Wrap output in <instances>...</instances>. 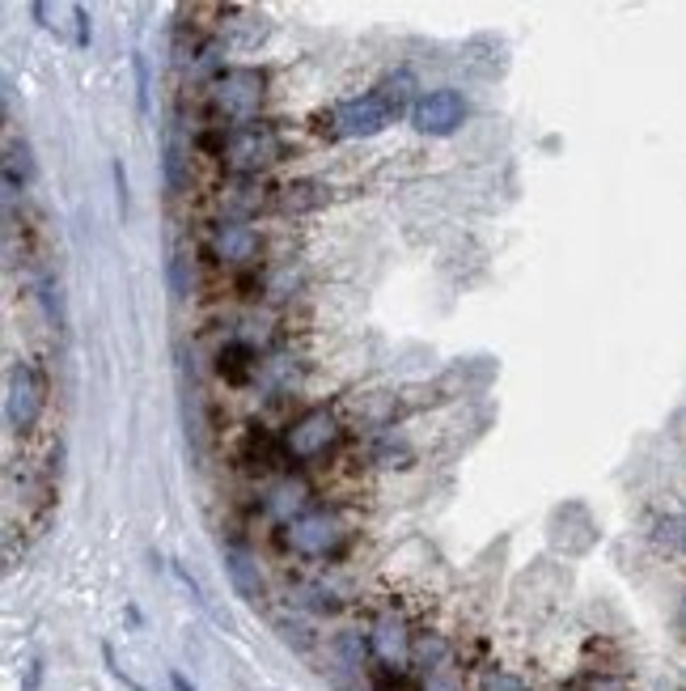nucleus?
<instances>
[{"label": "nucleus", "mask_w": 686, "mask_h": 691, "mask_svg": "<svg viewBox=\"0 0 686 691\" xmlns=\"http://www.w3.org/2000/svg\"><path fill=\"white\" fill-rule=\"evenodd\" d=\"M259 250V234L242 222H225L213 229V255L220 263H250Z\"/></svg>", "instance_id": "nucleus-9"}, {"label": "nucleus", "mask_w": 686, "mask_h": 691, "mask_svg": "<svg viewBox=\"0 0 686 691\" xmlns=\"http://www.w3.org/2000/svg\"><path fill=\"white\" fill-rule=\"evenodd\" d=\"M102 658H107V670H110V674H115V679H119V683H123V688H132V691H149V688H140L137 679H132V674H128L123 666L115 662V649H110V645H102Z\"/></svg>", "instance_id": "nucleus-16"}, {"label": "nucleus", "mask_w": 686, "mask_h": 691, "mask_svg": "<svg viewBox=\"0 0 686 691\" xmlns=\"http://www.w3.org/2000/svg\"><path fill=\"white\" fill-rule=\"evenodd\" d=\"M424 691H462V683H458L449 670H433V674L424 679Z\"/></svg>", "instance_id": "nucleus-18"}, {"label": "nucleus", "mask_w": 686, "mask_h": 691, "mask_svg": "<svg viewBox=\"0 0 686 691\" xmlns=\"http://www.w3.org/2000/svg\"><path fill=\"white\" fill-rule=\"evenodd\" d=\"M335 433H339L335 415H330L327 408H309L302 420L288 424V433H284V454H288L293 463H309V458H318V454L335 442Z\"/></svg>", "instance_id": "nucleus-7"}, {"label": "nucleus", "mask_w": 686, "mask_h": 691, "mask_svg": "<svg viewBox=\"0 0 686 691\" xmlns=\"http://www.w3.org/2000/svg\"><path fill=\"white\" fill-rule=\"evenodd\" d=\"M30 13H34V22H39V26H47V4H43V0H39Z\"/></svg>", "instance_id": "nucleus-24"}, {"label": "nucleus", "mask_w": 686, "mask_h": 691, "mask_svg": "<svg viewBox=\"0 0 686 691\" xmlns=\"http://www.w3.org/2000/svg\"><path fill=\"white\" fill-rule=\"evenodd\" d=\"M217 369L220 378H229V382H247L250 374L259 369V353H254V344H247V339H225L217 353Z\"/></svg>", "instance_id": "nucleus-11"}, {"label": "nucleus", "mask_w": 686, "mask_h": 691, "mask_svg": "<svg viewBox=\"0 0 686 691\" xmlns=\"http://www.w3.org/2000/svg\"><path fill=\"white\" fill-rule=\"evenodd\" d=\"M115 192H119V213L128 217V174H123V162H115Z\"/></svg>", "instance_id": "nucleus-21"}, {"label": "nucleus", "mask_w": 686, "mask_h": 691, "mask_svg": "<svg viewBox=\"0 0 686 691\" xmlns=\"http://www.w3.org/2000/svg\"><path fill=\"white\" fill-rule=\"evenodd\" d=\"M73 22H77V47H89V39H94V30H89V9L85 4H73Z\"/></svg>", "instance_id": "nucleus-17"}, {"label": "nucleus", "mask_w": 686, "mask_h": 691, "mask_svg": "<svg viewBox=\"0 0 686 691\" xmlns=\"http://www.w3.org/2000/svg\"><path fill=\"white\" fill-rule=\"evenodd\" d=\"M43 415V382H39V369L30 360H13L9 365V378H4V420L18 438H26L30 429L39 424Z\"/></svg>", "instance_id": "nucleus-4"}, {"label": "nucleus", "mask_w": 686, "mask_h": 691, "mask_svg": "<svg viewBox=\"0 0 686 691\" xmlns=\"http://www.w3.org/2000/svg\"><path fill=\"white\" fill-rule=\"evenodd\" d=\"M204 149H213L220 162L238 174H259L284 158V140L268 123H238V128H217L204 137Z\"/></svg>", "instance_id": "nucleus-2"}, {"label": "nucleus", "mask_w": 686, "mask_h": 691, "mask_svg": "<svg viewBox=\"0 0 686 691\" xmlns=\"http://www.w3.org/2000/svg\"><path fill=\"white\" fill-rule=\"evenodd\" d=\"M479 691H530V688H525L518 674H504V670H488V674H483V688H479Z\"/></svg>", "instance_id": "nucleus-14"}, {"label": "nucleus", "mask_w": 686, "mask_h": 691, "mask_svg": "<svg viewBox=\"0 0 686 691\" xmlns=\"http://www.w3.org/2000/svg\"><path fill=\"white\" fill-rule=\"evenodd\" d=\"M462 119H467V98L458 89L420 94V102L412 107V128L420 137H454Z\"/></svg>", "instance_id": "nucleus-5"}, {"label": "nucleus", "mask_w": 686, "mask_h": 691, "mask_svg": "<svg viewBox=\"0 0 686 691\" xmlns=\"http://www.w3.org/2000/svg\"><path fill=\"white\" fill-rule=\"evenodd\" d=\"M412 77L407 73H399V77H390L382 82L378 89H369V94H360V98H348V102H339L335 111H330V137L335 140H357V137H378L385 132L394 119H403L407 115V98H412Z\"/></svg>", "instance_id": "nucleus-1"}, {"label": "nucleus", "mask_w": 686, "mask_h": 691, "mask_svg": "<svg viewBox=\"0 0 686 691\" xmlns=\"http://www.w3.org/2000/svg\"><path fill=\"white\" fill-rule=\"evenodd\" d=\"M585 691H632L623 679H614V674H598V679H589Z\"/></svg>", "instance_id": "nucleus-20"}, {"label": "nucleus", "mask_w": 686, "mask_h": 691, "mask_svg": "<svg viewBox=\"0 0 686 691\" xmlns=\"http://www.w3.org/2000/svg\"><path fill=\"white\" fill-rule=\"evenodd\" d=\"M445 654H449V645L440 640V636H420L412 649V662L424 670V674H433V670H440V662H445Z\"/></svg>", "instance_id": "nucleus-13"}, {"label": "nucleus", "mask_w": 686, "mask_h": 691, "mask_svg": "<svg viewBox=\"0 0 686 691\" xmlns=\"http://www.w3.org/2000/svg\"><path fill=\"white\" fill-rule=\"evenodd\" d=\"M683 619H686V603H683Z\"/></svg>", "instance_id": "nucleus-25"}, {"label": "nucleus", "mask_w": 686, "mask_h": 691, "mask_svg": "<svg viewBox=\"0 0 686 691\" xmlns=\"http://www.w3.org/2000/svg\"><path fill=\"white\" fill-rule=\"evenodd\" d=\"M364 654H373V649H369V636H360V633L335 636V658L344 662V670H360Z\"/></svg>", "instance_id": "nucleus-12"}, {"label": "nucleus", "mask_w": 686, "mask_h": 691, "mask_svg": "<svg viewBox=\"0 0 686 691\" xmlns=\"http://www.w3.org/2000/svg\"><path fill=\"white\" fill-rule=\"evenodd\" d=\"M263 89H268V77L259 68H220L213 77V107L229 119V128H238V123H250V115L259 111Z\"/></svg>", "instance_id": "nucleus-3"}, {"label": "nucleus", "mask_w": 686, "mask_h": 691, "mask_svg": "<svg viewBox=\"0 0 686 691\" xmlns=\"http://www.w3.org/2000/svg\"><path fill=\"white\" fill-rule=\"evenodd\" d=\"M288 548L302 555H327L339 548L344 530H339V518L330 509H305L297 518H288Z\"/></svg>", "instance_id": "nucleus-6"}, {"label": "nucleus", "mask_w": 686, "mask_h": 691, "mask_svg": "<svg viewBox=\"0 0 686 691\" xmlns=\"http://www.w3.org/2000/svg\"><path fill=\"white\" fill-rule=\"evenodd\" d=\"M661 535V543H683V530H686V522H678V518H665V522L657 526Z\"/></svg>", "instance_id": "nucleus-19"}, {"label": "nucleus", "mask_w": 686, "mask_h": 691, "mask_svg": "<svg viewBox=\"0 0 686 691\" xmlns=\"http://www.w3.org/2000/svg\"><path fill=\"white\" fill-rule=\"evenodd\" d=\"M170 688H174V691H199V688L192 683V679L183 674V670H170Z\"/></svg>", "instance_id": "nucleus-22"}, {"label": "nucleus", "mask_w": 686, "mask_h": 691, "mask_svg": "<svg viewBox=\"0 0 686 691\" xmlns=\"http://www.w3.org/2000/svg\"><path fill=\"white\" fill-rule=\"evenodd\" d=\"M220 560H225V573L233 581V590L247 598L250 607H259V603H263V573H259L254 555H250L247 548H225Z\"/></svg>", "instance_id": "nucleus-10"}, {"label": "nucleus", "mask_w": 686, "mask_h": 691, "mask_svg": "<svg viewBox=\"0 0 686 691\" xmlns=\"http://www.w3.org/2000/svg\"><path fill=\"white\" fill-rule=\"evenodd\" d=\"M39 679H43V662H30V674H26V691L39 688Z\"/></svg>", "instance_id": "nucleus-23"}, {"label": "nucleus", "mask_w": 686, "mask_h": 691, "mask_svg": "<svg viewBox=\"0 0 686 691\" xmlns=\"http://www.w3.org/2000/svg\"><path fill=\"white\" fill-rule=\"evenodd\" d=\"M132 73H137V111L149 115V64H144V56H132Z\"/></svg>", "instance_id": "nucleus-15"}, {"label": "nucleus", "mask_w": 686, "mask_h": 691, "mask_svg": "<svg viewBox=\"0 0 686 691\" xmlns=\"http://www.w3.org/2000/svg\"><path fill=\"white\" fill-rule=\"evenodd\" d=\"M369 649H373V658L390 670H403V666L412 662V649H415V636L407 633V624L399 619V615H378L373 619V628H369Z\"/></svg>", "instance_id": "nucleus-8"}]
</instances>
